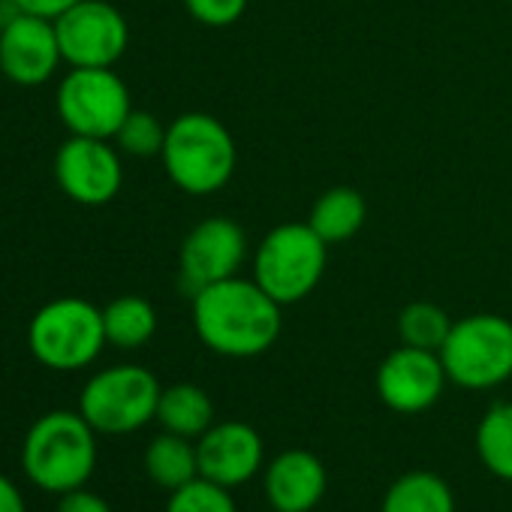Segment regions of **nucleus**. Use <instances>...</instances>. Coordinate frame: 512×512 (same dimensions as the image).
<instances>
[{
	"instance_id": "nucleus-11",
	"label": "nucleus",
	"mask_w": 512,
	"mask_h": 512,
	"mask_svg": "<svg viewBox=\"0 0 512 512\" xmlns=\"http://www.w3.org/2000/svg\"><path fill=\"white\" fill-rule=\"evenodd\" d=\"M247 256V235L232 217H205L181 244V287L193 296L202 287L235 278Z\"/></svg>"
},
{
	"instance_id": "nucleus-16",
	"label": "nucleus",
	"mask_w": 512,
	"mask_h": 512,
	"mask_svg": "<svg viewBox=\"0 0 512 512\" xmlns=\"http://www.w3.org/2000/svg\"><path fill=\"white\" fill-rule=\"evenodd\" d=\"M368 205L356 187H329L311 208L308 223L326 244H344L365 226Z\"/></svg>"
},
{
	"instance_id": "nucleus-15",
	"label": "nucleus",
	"mask_w": 512,
	"mask_h": 512,
	"mask_svg": "<svg viewBox=\"0 0 512 512\" xmlns=\"http://www.w3.org/2000/svg\"><path fill=\"white\" fill-rule=\"evenodd\" d=\"M326 494V467L308 449H287L266 470V497L275 512H311Z\"/></svg>"
},
{
	"instance_id": "nucleus-18",
	"label": "nucleus",
	"mask_w": 512,
	"mask_h": 512,
	"mask_svg": "<svg viewBox=\"0 0 512 512\" xmlns=\"http://www.w3.org/2000/svg\"><path fill=\"white\" fill-rule=\"evenodd\" d=\"M380 512H455V497L437 473L410 470L389 485Z\"/></svg>"
},
{
	"instance_id": "nucleus-22",
	"label": "nucleus",
	"mask_w": 512,
	"mask_h": 512,
	"mask_svg": "<svg viewBox=\"0 0 512 512\" xmlns=\"http://www.w3.org/2000/svg\"><path fill=\"white\" fill-rule=\"evenodd\" d=\"M449 329H452L449 314L431 302H410L398 314V338L407 347L440 353L443 341L449 338Z\"/></svg>"
},
{
	"instance_id": "nucleus-25",
	"label": "nucleus",
	"mask_w": 512,
	"mask_h": 512,
	"mask_svg": "<svg viewBox=\"0 0 512 512\" xmlns=\"http://www.w3.org/2000/svg\"><path fill=\"white\" fill-rule=\"evenodd\" d=\"M184 10L205 28H229L244 16L247 0H184Z\"/></svg>"
},
{
	"instance_id": "nucleus-23",
	"label": "nucleus",
	"mask_w": 512,
	"mask_h": 512,
	"mask_svg": "<svg viewBox=\"0 0 512 512\" xmlns=\"http://www.w3.org/2000/svg\"><path fill=\"white\" fill-rule=\"evenodd\" d=\"M166 127L169 124H160L157 115L133 109L121 124V130L115 133V145L121 154L130 157H160L166 145Z\"/></svg>"
},
{
	"instance_id": "nucleus-3",
	"label": "nucleus",
	"mask_w": 512,
	"mask_h": 512,
	"mask_svg": "<svg viewBox=\"0 0 512 512\" xmlns=\"http://www.w3.org/2000/svg\"><path fill=\"white\" fill-rule=\"evenodd\" d=\"M22 464L28 479L46 491L67 494L82 488L97 467V431L82 413L52 410L31 425Z\"/></svg>"
},
{
	"instance_id": "nucleus-19",
	"label": "nucleus",
	"mask_w": 512,
	"mask_h": 512,
	"mask_svg": "<svg viewBox=\"0 0 512 512\" xmlns=\"http://www.w3.org/2000/svg\"><path fill=\"white\" fill-rule=\"evenodd\" d=\"M145 470L160 488L175 491V488H181V485H187V482H193L199 476L196 446L190 443V437L163 431L145 449Z\"/></svg>"
},
{
	"instance_id": "nucleus-26",
	"label": "nucleus",
	"mask_w": 512,
	"mask_h": 512,
	"mask_svg": "<svg viewBox=\"0 0 512 512\" xmlns=\"http://www.w3.org/2000/svg\"><path fill=\"white\" fill-rule=\"evenodd\" d=\"M55 512H112V506L94 494V491H85V488H73L61 497L58 509Z\"/></svg>"
},
{
	"instance_id": "nucleus-2",
	"label": "nucleus",
	"mask_w": 512,
	"mask_h": 512,
	"mask_svg": "<svg viewBox=\"0 0 512 512\" xmlns=\"http://www.w3.org/2000/svg\"><path fill=\"white\" fill-rule=\"evenodd\" d=\"M160 160L178 190H184L187 196H208L229 184L238 151L232 133L220 118L187 112L166 127Z\"/></svg>"
},
{
	"instance_id": "nucleus-24",
	"label": "nucleus",
	"mask_w": 512,
	"mask_h": 512,
	"mask_svg": "<svg viewBox=\"0 0 512 512\" xmlns=\"http://www.w3.org/2000/svg\"><path fill=\"white\" fill-rule=\"evenodd\" d=\"M166 512H235V500L229 497V488L196 476L172 491Z\"/></svg>"
},
{
	"instance_id": "nucleus-9",
	"label": "nucleus",
	"mask_w": 512,
	"mask_h": 512,
	"mask_svg": "<svg viewBox=\"0 0 512 512\" xmlns=\"http://www.w3.org/2000/svg\"><path fill=\"white\" fill-rule=\"evenodd\" d=\"M64 64L115 67L130 46V25L109 0H79L55 19Z\"/></svg>"
},
{
	"instance_id": "nucleus-21",
	"label": "nucleus",
	"mask_w": 512,
	"mask_h": 512,
	"mask_svg": "<svg viewBox=\"0 0 512 512\" xmlns=\"http://www.w3.org/2000/svg\"><path fill=\"white\" fill-rule=\"evenodd\" d=\"M476 455L503 482H512V401L494 404L476 425Z\"/></svg>"
},
{
	"instance_id": "nucleus-29",
	"label": "nucleus",
	"mask_w": 512,
	"mask_h": 512,
	"mask_svg": "<svg viewBox=\"0 0 512 512\" xmlns=\"http://www.w3.org/2000/svg\"><path fill=\"white\" fill-rule=\"evenodd\" d=\"M0 31H4V16H0Z\"/></svg>"
},
{
	"instance_id": "nucleus-27",
	"label": "nucleus",
	"mask_w": 512,
	"mask_h": 512,
	"mask_svg": "<svg viewBox=\"0 0 512 512\" xmlns=\"http://www.w3.org/2000/svg\"><path fill=\"white\" fill-rule=\"evenodd\" d=\"M19 13H31V16H43V19H58L64 16L70 7H76L79 0H13Z\"/></svg>"
},
{
	"instance_id": "nucleus-5",
	"label": "nucleus",
	"mask_w": 512,
	"mask_h": 512,
	"mask_svg": "<svg viewBox=\"0 0 512 512\" xmlns=\"http://www.w3.org/2000/svg\"><path fill=\"white\" fill-rule=\"evenodd\" d=\"M103 311L79 296L43 305L28 326L31 356L52 371H82L106 347Z\"/></svg>"
},
{
	"instance_id": "nucleus-8",
	"label": "nucleus",
	"mask_w": 512,
	"mask_h": 512,
	"mask_svg": "<svg viewBox=\"0 0 512 512\" xmlns=\"http://www.w3.org/2000/svg\"><path fill=\"white\" fill-rule=\"evenodd\" d=\"M58 118L73 136L115 139L133 112L130 88L115 67H70L58 85Z\"/></svg>"
},
{
	"instance_id": "nucleus-13",
	"label": "nucleus",
	"mask_w": 512,
	"mask_h": 512,
	"mask_svg": "<svg viewBox=\"0 0 512 512\" xmlns=\"http://www.w3.org/2000/svg\"><path fill=\"white\" fill-rule=\"evenodd\" d=\"M446 383H449V377L440 362V353L407 347V344L392 350L377 368L380 401L389 410L404 413V416L425 413L428 407H434L440 401Z\"/></svg>"
},
{
	"instance_id": "nucleus-7",
	"label": "nucleus",
	"mask_w": 512,
	"mask_h": 512,
	"mask_svg": "<svg viewBox=\"0 0 512 512\" xmlns=\"http://www.w3.org/2000/svg\"><path fill=\"white\" fill-rule=\"evenodd\" d=\"M157 377L142 365H115L94 374L82 395L79 413L97 434H133L157 419Z\"/></svg>"
},
{
	"instance_id": "nucleus-17",
	"label": "nucleus",
	"mask_w": 512,
	"mask_h": 512,
	"mask_svg": "<svg viewBox=\"0 0 512 512\" xmlns=\"http://www.w3.org/2000/svg\"><path fill=\"white\" fill-rule=\"evenodd\" d=\"M157 422L163 425V431L199 440L214 425V404L208 392L196 383H175L160 392Z\"/></svg>"
},
{
	"instance_id": "nucleus-1",
	"label": "nucleus",
	"mask_w": 512,
	"mask_h": 512,
	"mask_svg": "<svg viewBox=\"0 0 512 512\" xmlns=\"http://www.w3.org/2000/svg\"><path fill=\"white\" fill-rule=\"evenodd\" d=\"M193 299V329L199 341L229 359H250L275 347L284 317L281 308L256 281L226 278L202 287Z\"/></svg>"
},
{
	"instance_id": "nucleus-6",
	"label": "nucleus",
	"mask_w": 512,
	"mask_h": 512,
	"mask_svg": "<svg viewBox=\"0 0 512 512\" xmlns=\"http://www.w3.org/2000/svg\"><path fill=\"white\" fill-rule=\"evenodd\" d=\"M449 383L485 392L512 377V323L500 314H470L452 323L440 347Z\"/></svg>"
},
{
	"instance_id": "nucleus-10",
	"label": "nucleus",
	"mask_w": 512,
	"mask_h": 512,
	"mask_svg": "<svg viewBox=\"0 0 512 512\" xmlns=\"http://www.w3.org/2000/svg\"><path fill=\"white\" fill-rule=\"evenodd\" d=\"M55 181L73 202L85 208L109 205L124 184L121 151L109 139L73 136L55 154Z\"/></svg>"
},
{
	"instance_id": "nucleus-20",
	"label": "nucleus",
	"mask_w": 512,
	"mask_h": 512,
	"mask_svg": "<svg viewBox=\"0 0 512 512\" xmlns=\"http://www.w3.org/2000/svg\"><path fill=\"white\" fill-rule=\"evenodd\" d=\"M106 341L118 350H139L157 332V311L142 296H118L103 308Z\"/></svg>"
},
{
	"instance_id": "nucleus-14",
	"label": "nucleus",
	"mask_w": 512,
	"mask_h": 512,
	"mask_svg": "<svg viewBox=\"0 0 512 512\" xmlns=\"http://www.w3.org/2000/svg\"><path fill=\"white\" fill-rule=\"evenodd\" d=\"M263 437L244 422H214L196 440L199 476L223 488H235L253 479L263 467Z\"/></svg>"
},
{
	"instance_id": "nucleus-12",
	"label": "nucleus",
	"mask_w": 512,
	"mask_h": 512,
	"mask_svg": "<svg viewBox=\"0 0 512 512\" xmlns=\"http://www.w3.org/2000/svg\"><path fill=\"white\" fill-rule=\"evenodd\" d=\"M64 64L52 19L16 13L0 31V76L22 88L46 85Z\"/></svg>"
},
{
	"instance_id": "nucleus-4",
	"label": "nucleus",
	"mask_w": 512,
	"mask_h": 512,
	"mask_svg": "<svg viewBox=\"0 0 512 512\" xmlns=\"http://www.w3.org/2000/svg\"><path fill=\"white\" fill-rule=\"evenodd\" d=\"M329 263V244L305 223H281L263 235L253 253V281L278 305H296L308 299Z\"/></svg>"
},
{
	"instance_id": "nucleus-28",
	"label": "nucleus",
	"mask_w": 512,
	"mask_h": 512,
	"mask_svg": "<svg viewBox=\"0 0 512 512\" xmlns=\"http://www.w3.org/2000/svg\"><path fill=\"white\" fill-rule=\"evenodd\" d=\"M0 512H28V509H25L22 491H19L16 482L7 479L4 473H0Z\"/></svg>"
},
{
	"instance_id": "nucleus-30",
	"label": "nucleus",
	"mask_w": 512,
	"mask_h": 512,
	"mask_svg": "<svg viewBox=\"0 0 512 512\" xmlns=\"http://www.w3.org/2000/svg\"><path fill=\"white\" fill-rule=\"evenodd\" d=\"M272 512H275V509H272Z\"/></svg>"
}]
</instances>
